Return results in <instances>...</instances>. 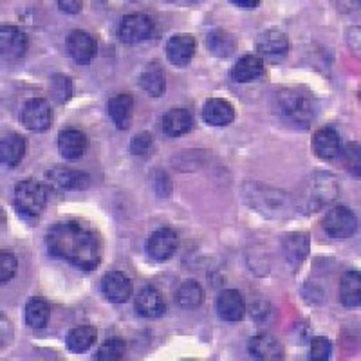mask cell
Segmentation results:
<instances>
[{"mask_svg":"<svg viewBox=\"0 0 361 361\" xmlns=\"http://www.w3.org/2000/svg\"><path fill=\"white\" fill-rule=\"evenodd\" d=\"M47 250L56 259L83 271H92L102 262V238L82 221H60L45 235Z\"/></svg>","mask_w":361,"mask_h":361,"instance_id":"6da1fadb","label":"cell"},{"mask_svg":"<svg viewBox=\"0 0 361 361\" xmlns=\"http://www.w3.org/2000/svg\"><path fill=\"white\" fill-rule=\"evenodd\" d=\"M273 109L282 121L305 130L318 114V102L305 87H283L275 94Z\"/></svg>","mask_w":361,"mask_h":361,"instance_id":"7a4b0ae2","label":"cell"},{"mask_svg":"<svg viewBox=\"0 0 361 361\" xmlns=\"http://www.w3.org/2000/svg\"><path fill=\"white\" fill-rule=\"evenodd\" d=\"M338 195H340L338 177L331 172H314L302 183L293 201L296 212L311 215L333 204Z\"/></svg>","mask_w":361,"mask_h":361,"instance_id":"3957f363","label":"cell"},{"mask_svg":"<svg viewBox=\"0 0 361 361\" xmlns=\"http://www.w3.org/2000/svg\"><path fill=\"white\" fill-rule=\"evenodd\" d=\"M243 197L250 208L269 219H286L296 212L295 201L282 190L271 188L262 183H246Z\"/></svg>","mask_w":361,"mask_h":361,"instance_id":"277c9868","label":"cell"},{"mask_svg":"<svg viewBox=\"0 0 361 361\" xmlns=\"http://www.w3.org/2000/svg\"><path fill=\"white\" fill-rule=\"evenodd\" d=\"M49 193L42 183L35 179H24L15 186V208L24 221L35 222L44 214Z\"/></svg>","mask_w":361,"mask_h":361,"instance_id":"5b68a950","label":"cell"},{"mask_svg":"<svg viewBox=\"0 0 361 361\" xmlns=\"http://www.w3.org/2000/svg\"><path fill=\"white\" fill-rule=\"evenodd\" d=\"M322 226L331 238L345 240V238H350L356 233L357 219L353 209H349L347 206H334L333 209L327 212Z\"/></svg>","mask_w":361,"mask_h":361,"instance_id":"8992f818","label":"cell"},{"mask_svg":"<svg viewBox=\"0 0 361 361\" xmlns=\"http://www.w3.org/2000/svg\"><path fill=\"white\" fill-rule=\"evenodd\" d=\"M154 22L145 13H130L121 18L118 25V37L123 44H140L152 37Z\"/></svg>","mask_w":361,"mask_h":361,"instance_id":"52a82bcc","label":"cell"},{"mask_svg":"<svg viewBox=\"0 0 361 361\" xmlns=\"http://www.w3.org/2000/svg\"><path fill=\"white\" fill-rule=\"evenodd\" d=\"M20 121L27 130L45 132L53 125V109L44 98H31L24 103Z\"/></svg>","mask_w":361,"mask_h":361,"instance_id":"ba28073f","label":"cell"},{"mask_svg":"<svg viewBox=\"0 0 361 361\" xmlns=\"http://www.w3.org/2000/svg\"><path fill=\"white\" fill-rule=\"evenodd\" d=\"M45 180L47 185L60 192H80L90 186V176L80 170H71L66 166H53L45 172Z\"/></svg>","mask_w":361,"mask_h":361,"instance_id":"9c48e42d","label":"cell"},{"mask_svg":"<svg viewBox=\"0 0 361 361\" xmlns=\"http://www.w3.org/2000/svg\"><path fill=\"white\" fill-rule=\"evenodd\" d=\"M179 246V237L172 228H159L150 233L147 240L148 257L156 262H166L173 257Z\"/></svg>","mask_w":361,"mask_h":361,"instance_id":"30bf717a","label":"cell"},{"mask_svg":"<svg viewBox=\"0 0 361 361\" xmlns=\"http://www.w3.org/2000/svg\"><path fill=\"white\" fill-rule=\"evenodd\" d=\"M164 51H166V56H169L172 66L186 67L195 56L197 40L190 33H177L169 38L166 45H164Z\"/></svg>","mask_w":361,"mask_h":361,"instance_id":"8fae6325","label":"cell"},{"mask_svg":"<svg viewBox=\"0 0 361 361\" xmlns=\"http://www.w3.org/2000/svg\"><path fill=\"white\" fill-rule=\"evenodd\" d=\"M134 286L123 271H109L102 279L103 296L112 304H125L132 296Z\"/></svg>","mask_w":361,"mask_h":361,"instance_id":"7c38bea8","label":"cell"},{"mask_svg":"<svg viewBox=\"0 0 361 361\" xmlns=\"http://www.w3.org/2000/svg\"><path fill=\"white\" fill-rule=\"evenodd\" d=\"M309 251H311V238L305 231H293L283 237L282 253L291 269L296 271L305 262Z\"/></svg>","mask_w":361,"mask_h":361,"instance_id":"4fadbf2b","label":"cell"},{"mask_svg":"<svg viewBox=\"0 0 361 361\" xmlns=\"http://www.w3.org/2000/svg\"><path fill=\"white\" fill-rule=\"evenodd\" d=\"M67 51L74 62L80 66H87L92 62V58L98 53V44L90 33L82 31V29H74L67 37Z\"/></svg>","mask_w":361,"mask_h":361,"instance_id":"5bb4252c","label":"cell"},{"mask_svg":"<svg viewBox=\"0 0 361 361\" xmlns=\"http://www.w3.org/2000/svg\"><path fill=\"white\" fill-rule=\"evenodd\" d=\"M312 150L322 161H334L341 156L343 141L333 127H322L312 135Z\"/></svg>","mask_w":361,"mask_h":361,"instance_id":"9a60e30c","label":"cell"},{"mask_svg":"<svg viewBox=\"0 0 361 361\" xmlns=\"http://www.w3.org/2000/svg\"><path fill=\"white\" fill-rule=\"evenodd\" d=\"M0 51L4 60L17 62L27 51V37L17 25H2L0 27Z\"/></svg>","mask_w":361,"mask_h":361,"instance_id":"2e32d148","label":"cell"},{"mask_svg":"<svg viewBox=\"0 0 361 361\" xmlns=\"http://www.w3.org/2000/svg\"><path fill=\"white\" fill-rule=\"evenodd\" d=\"M247 350L255 360L279 361L286 357V350H283V345L280 343L279 338L267 333H260L251 338L250 343H247Z\"/></svg>","mask_w":361,"mask_h":361,"instance_id":"e0dca14e","label":"cell"},{"mask_svg":"<svg viewBox=\"0 0 361 361\" xmlns=\"http://www.w3.org/2000/svg\"><path fill=\"white\" fill-rule=\"evenodd\" d=\"M89 148V137L78 128H66L58 134V152L63 159L76 161L85 156Z\"/></svg>","mask_w":361,"mask_h":361,"instance_id":"ac0fdd59","label":"cell"},{"mask_svg":"<svg viewBox=\"0 0 361 361\" xmlns=\"http://www.w3.org/2000/svg\"><path fill=\"white\" fill-rule=\"evenodd\" d=\"M215 309L221 320L224 322H240L246 314V304L243 295L237 289H224L215 300Z\"/></svg>","mask_w":361,"mask_h":361,"instance_id":"d6986e66","label":"cell"},{"mask_svg":"<svg viewBox=\"0 0 361 361\" xmlns=\"http://www.w3.org/2000/svg\"><path fill=\"white\" fill-rule=\"evenodd\" d=\"M257 51L259 56L282 58L289 53V38L280 29H266L257 38Z\"/></svg>","mask_w":361,"mask_h":361,"instance_id":"ffe728a7","label":"cell"},{"mask_svg":"<svg viewBox=\"0 0 361 361\" xmlns=\"http://www.w3.org/2000/svg\"><path fill=\"white\" fill-rule=\"evenodd\" d=\"M134 98L128 92H119V94L112 96L109 99L107 112L118 130H127V128H130L132 119H134Z\"/></svg>","mask_w":361,"mask_h":361,"instance_id":"44dd1931","label":"cell"},{"mask_svg":"<svg viewBox=\"0 0 361 361\" xmlns=\"http://www.w3.org/2000/svg\"><path fill=\"white\" fill-rule=\"evenodd\" d=\"M137 314L148 318V320H156L166 312V304H164V298L156 288H143L137 296H135L134 304Z\"/></svg>","mask_w":361,"mask_h":361,"instance_id":"7402d4cb","label":"cell"},{"mask_svg":"<svg viewBox=\"0 0 361 361\" xmlns=\"http://www.w3.org/2000/svg\"><path fill=\"white\" fill-rule=\"evenodd\" d=\"M266 73V63L259 54H246L231 67V80L235 83H251L260 80Z\"/></svg>","mask_w":361,"mask_h":361,"instance_id":"603a6c76","label":"cell"},{"mask_svg":"<svg viewBox=\"0 0 361 361\" xmlns=\"http://www.w3.org/2000/svg\"><path fill=\"white\" fill-rule=\"evenodd\" d=\"M202 119L212 127H230L235 121V107L228 99L209 98L202 107Z\"/></svg>","mask_w":361,"mask_h":361,"instance_id":"cb8c5ba5","label":"cell"},{"mask_svg":"<svg viewBox=\"0 0 361 361\" xmlns=\"http://www.w3.org/2000/svg\"><path fill=\"white\" fill-rule=\"evenodd\" d=\"M140 83L150 98H159V96L164 94L166 76H164L163 67H161V63L157 60L147 63V67H145L140 76Z\"/></svg>","mask_w":361,"mask_h":361,"instance_id":"d4e9b609","label":"cell"},{"mask_svg":"<svg viewBox=\"0 0 361 361\" xmlns=\"http://www.w3.org/2000/svg\"><path fill=\"white\" fill-rule=\"evenodd\" d=\"M193 118L186 109H170L166 114L163 116V132L169 137H179L192 130Z\"/></svg>","mask_w":361,"mask_h":361,"instance_id":"484cf974","label":"cell"},{"mask_svg":"<svg viewBox=\"0 0 361 361\" xmlns=\"http://www.w3.org/2000/svg\"><path fill=\"white\" fill-rule=\"evenodd\" d=\"M25 154V140L20 134H8L0 143V161L8 169H15Z\"/></svg>","mask_w":361,"mask_h":361,"instance_id":"4316f807","label":"cell"},{"mask_svg":"<svg viewBox=\"0 0 361 361\" xmlns=\"http://www.w3.org/2000/svg\"><path fill=\"white\" fill-rule=\"evenodd\" d=\"M96 338H98V331L92 325H80V327L71 329L67 334V349L71 353L82 354L89 350L94 345Z\"/></svg>","mask_w":361,"mask_h":361,"instance_id":"83f0119b","label":"cell"},{"mask_svg":"<svg viewBox=\"0 0 361 361\" xmlns=\"http://www.w3.org/2000/svg\"><path fill=\"white\" fill-rule=\"evenodd\" d=\"M361 275L360 271H347L340 282V302L345 307H357L361 302Z\"/></svg>","mask_w":361,"mask_h":361,"instance_id":"f1b7e54d","label":"cell"},{"mask_svg":"<svg viewBox=\"0 0 361 361\" xmlns=\"http://www.w3.org/2000/svg\"><path fill=\"white\" fill-rule=\"evenodd\" d=\"M206 47L214 56L228 58L235 51V38L228 31L217 27L206 35Z\"/></svg>","mask_w":361,"mask_h":361,"instance_id":"f546056e","label":"cell"},{"mask_svg":"<svg viewBox=\"0 0 361 361\" xmlns=\"http://www.w3.org/2000/svg\"><path fill=\"white\" fill-rule=\"evenodd\" d=\"M204 291L195 280H185L176 291V302L183 309H195L202 304Z\"/></svg>","mask_w":361,"mask_h":361,"instance_id":"4dcf8cb0","label":"cell"},{"mask_svg":"<svg viewBox=\"0 0 361 361\" xmlns=\"http://www.w3.org/2000/svg\"><path fill=\"white\" fill-rule=\"evenodd\" d=\"M51 307L40 296H33L25 305V322L31 329H44L49 322Z\"/></svg>","mask_w":361,"mask_h":361,"instance_id":"1f68e13d","label":"cell"},{"mask_svg":"<svg viewBox=\"0 0 361 361\" xmlns=\"http://www.w3.org/2000/svg\"><path fill=\"white\" fill-rule=\"evenodd\" d=\"M125 353H127V343L123 338L112 336L109 338L105 343L99 345L98 353H96V360L98 361H118L123 360Z\"/></svg>","mask_w":361,"mask_h":361,"instance_id":"d6a6232c","label":"cell"},{"mask_svg":"<svg viewBox=\"0 0 361 361\" xmlns=\"http://www.w3.org/2000/svg\"><path fill=\"white\" fill-rule=\"evenodd\" d=\"M49 90H51V96L56 103L63 105V103L69 102L73 98V92H74V87H73V80L66 74H54L53 78H51L49 83Z\"/></svg>","mask_w":361,"mask_h":361,"instance_id":"836d02e7","label":"cell"},{"mask_svg":"<svg viewBox=\"0 0 361 361\" xmlns=\"http://www.w3.org/2000/svg\"><path fill=\"white\" fill-rule=\"evenodd\" d=\"M156 141L150 132H140L130 141V154L135 157H148L154 152Z\"/></svg>","mask_w":361,"mask_h":361,"instance_id":"e575fe53","label":"cell"},{"mask_svg":"<svg viewBox=\"0 0 361 361\" xmlns=\"http://www.w3.org/2000/svg\"><path fill=\"white\" fill-rule=\"evenodd\" d=\"M340 157H343L345 169L349 170L354 177H360V143L350 141V143L345 145Z\"/></svg>","mask_w":361,"mask_h":361,"instance_id":"d590c367","label":"cell"},{"mask_svg":"<svg viewBox=\"0 0 361 361\" xmlns=\"http://www.w3.org/2000/svg\"><path fill=\"white\" fill-rule=\"evenodd\" d=\"M333 353V345L325 336L312 338L311 347H309V360L312 361H327Z\"/></svg>","mask_w":361,"mask_h":361,"instance_id":"8d00e7d4","label":"cell"},{"mask_svg":"<svg viewBox=\"0 0 361 361\" xmlns=\"http://www.w3.org/2000/svg\"><path fill=\"white\" fill-rule=\"evenodd\" d=\"M17 267L18 262L11 251H0V282L4 283V286L8 282H11V279L15 276V273H17Z\"/></svg>","mask_w":361,"mask_h":361,"instance_id":"74e56055","label":"cell"},{"mask_svg":"<svg viewBox=\"0 0 361 361\" xmlns=\"http://www.w3.org/2000/svg\"><path fill=\"white\" fill-rule=\"evenodd\" d=\"M154 190H156L157 197L166 199L172 195V180L170 176L163 170H156L154 172Z\"/></svg>","mask_w":361,"mask_h":361,"instance_id":"f35d334b","label":"cell"},{"mask_svg":"<svg viewBox=\"0 0 361 361\" xmlns=\"http://www.w3.org/2000/svg\"><path fill=\"white\" fill-rule=\"evenodd\" d=\"M58 8L62 9V11L69 13V15H78V13L82 11L83 4L80 0H60V2H58Z\"/></svg>","mask_w":361,"mask_h":361,"instance_id":"ab89813d","label":"cell"},{"mask_svg":"<svg viewBox=\"0 0 361 361\" xmlns=\"http://www.w3.org/2000/svg\"><path fill=\"white\" fill-rule=\"evenodd\" d=\"M231 4L240 9H257L260 6L259 0H231Z\"/></svg>","mask_w":361,"mask_h":361,"instance_id":"60d3db41","label":"cell"}]
</instances>
